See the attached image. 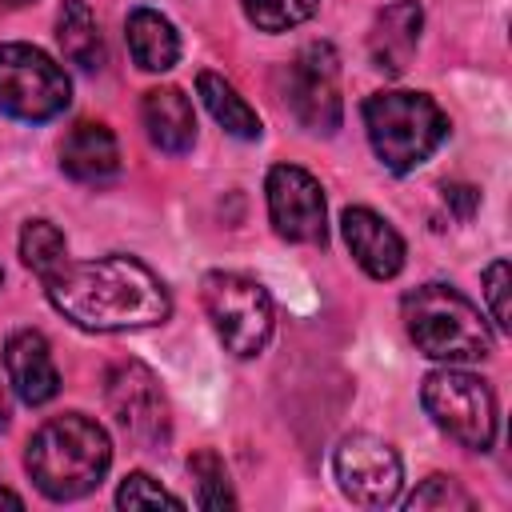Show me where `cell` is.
<instances>
[{
	"label": "cell",
	"mask_w": 512,
	"mask_h": 512,
	"mask_svg": "<svg viewBox=\"0 0 512 512\" xmlns=\"http://www.w3.org/2000/svg\"><path fill=\"white\" fill-rule=\"evenodd\" d=\"M52 308L88 332H128L164 324L172 296L164 280L136 256H100V260H64L48 280H40Z\"/></svg>",
	"instance_id": "obj_1"
},
{
	"label": "cell",
	"mask_w": 512,
	"mask_h": 512,
	"mask_svg": "<svg viewBox=\"0 0 512 512\" xmlns=\"http://www.w3.org/2000/svg\"><path fill=\"white\" fill-rule=\"evenodd\" d=\"M108 464H112V440L84 412H68L40 424L24 452V468L48 500L88 496L92 488H100Z\"/></svg>",
	"instance_id": "obj_2"
},
{
	"label": "cell",
	"mask_w": 512,
	"mask_h": 512,
	"mask_svg": "<svg viewBox=\"0 0 512 512\" xmlns=\"http://www.w3.org/2000/svg\"><path fill=\"white\" fill-rule=\"evenodd\" d=\"M404 328L412 344L444 364H464V360H484L492 352V332L480 316V308L448 288V284H420L400 300Z\"/></svg>",
	"instance_id": "obj_3"
},
{
	"label": "cell",
	"mask_w": 512,
	"mask_h": 512,
	"mask_svg": "<svg viewBox=\"0 0 512 512\" xmlns=\"http://www.w3.org/2000/svg\"><path fill=\"white\" fill-rule=\"evenodd\" d=\"M368 144L388 172L420 168L448 136V116L428 92H376L364 100Z\"/></svg>",
	"instance_id": "obj_4"
},
{
	"label": "cell",
	"mask_w": 512,
	"mask_h": 512,
	"mask_svg": "<svg viewBox=\"0 0 512 512\" xmlns=\"http://www.w3.org/2000/svg\"><path fill=\"white\" fill-rule=\"evenodd\" d=\"M420 400H424V412L432 416V424L444 436H452L460 448H472V452L492 448L496 400L480 376H472L464 368H436L424 376Z\"/></svg>",
	"instance_id": "obj_5"
},
{
	"label": "cell",
	"mask_w": 512,
	"mask_h": 512,
	"mask_svg": "<svg viewBox=\"0 0 512 512\" xmlns=\"http://www.w3.org/2000/svg\"><path fill=\"white\" fill-rule=\"evenodd\" d=\"M200 300L220 344L232 356L248 360L264 352L272 336V296L264 292V284L240 272H208L200 280Z\"/></svg>",
	"instance_id": "obj_6"
},
{
	"label": "cell",
	"mask_w": 512,
	"mask_h": 512,
	"mask_svg": "<svg viewBox=\"0 0 512 512\" xmlns=\"http://www.w3.org/2000/svg\"><path fill=\"white\" fill-rule=\"evenodd\" d=\"M72 100L68 72L32 44H0V112L12 120L44 124Z\"/></svg>",
	"instance_id": "obj_7"
},
{
	"label": "cell",
	"mask_w": 512,
	"mask_h": 512,
	"mask_svg": "<svg viewBox=\"0 0 512 512\" xmlns=\"http://www.w3.org/2000/svg\"><path fill=\"white\" fill-rule=\"evenodd\" d=\"M104 400L124 428V436L140 448H164L172 436V412L168 396L156 380V372L140 360H120L104 376Z\"/></svg>",
	"instance_id": "obj_8"
},
{
	"label": "cell",
	"mask_w": 512,
	"mask_h": 512,
	"mask_svg": "<svg viewBox=\"0 0 512 512\" xmlns=\"http://www.w3.org/2000/svg\"><path fill=\"white\" fill-rule=\"evenodd\" d=\"M284 100L308 132L332 136L340 128L344 100H340V60L332 44L316 40L292 56L288 76H284Z\"/></svg>",
	"instance_id": "obj_9"
},
{
	"label": "cell",
	"mask_w": 512,
	"mask_h": 512,
	"mask_svg": "<svg viewBox=\"0 0 512 512\" xmlns=\"http://www.w3.org/2000/svg\"><path fill=\"white\" fill-rule=\"evenodd\" d=\"M332 476H336L340 492L352 504L384 508L400 496L404 464H400V452L388 440H380L372 432H352L332 452Z\"/></svg>",
	"instance_id": "obj_10"
},
{
	"label": "cell",
	"mask_w": 512,
	"mask_h": 512,
	"mask_svg": "<svg viewBox=\"0 0 512 512\" xmlns=\"http://www.w3.org/2000/svg\"><path fill=\"white\" fill-rule=\"evenodd\" d=\"M268 192V216L276 236L292 240V244H324L328 236V204H324V188L312 172L296 168V164H276L264 180Z\"/></svg>",
	"instance_id": "obj_11"
},
{
	"label": "cell",
	"mask_w": 512,
	"mask_h": 512,
	"mask_svg": "<svg viewBox=\"0 0 512 512\" xmlns=\"http://www.w3.org/2000/svg\"><path fill=\"white\" fill-rule=\"evenodd\" d=\"M340 232L344 244L352 252V260L372 276V280H392L404 268V240L400 232L372 208H344L340 216Z\"/></svg>",
	"instance_id": "obj_12"
},
{
	"label": "cell",
	"mask_w": 512,
	"mask_h": 512,
	"mask_svg": "<svg viewBox=\"0 0 512 512\" xmlns=\"http://www.w3.org/2000/svg\"><path fill=\"white\" fill-rule=\"evenodd\" d=\"M4 372H8L12 392L28 408H40V404H48L60 392V372H56L52 348L32 328H20V332L8 336V344H4Z\"/></svg>",
	"instance_id": "obj_13"
},
{
	"label": "cell",
	"mask_w": 512,
	"mask_h": 512,
	"mask_svg": "<svg viewBox=\"0 0 512 512\" xmlns=\"http://www.w3.org/2000/svg\"><path fill=\"white\" fill-rule=\"evenodd\" d=\"M420 28H424V12L416 0H392L376 12L372 32H368V56L380 72L400 76L420 44Z\"/></svg>",
	"instance_id": "obj_14"
},
{
	"label": "cell",
	"mask_w": 512,
	"mask_h": 512,
	"mask_svg": "<svg viewBox=\"0 0 512 512\" xmlns=\"http://www.w3.org/2000/svg\"><path fill=\"white\" fill-rule=\"evenodd\" d=\"M60 168L80 180V184H104L120 172V148L112 128L96 124V120H80L68 128L64 144H60Z\"/></svg>",
	"instance_id": "obj_15"
},
{
	"label": "cell",
	"mask_w": 512,
	"mask_h": 512,
	"mask_svg": "<svg viewBox=\"0 0 512 512\" xmlns=\"http://www.w3.org/2000/svg\"><path fill=\"white\" fill-rule=\"evenodd\" d=\"M140 116H144L148 140L160 152L184 156L196 144V112H192V100L180 88H172V84L148 88L144 92V104H140Z\"/></svg>",
	"instance_id": "obj_16"
},
{
	"label": "cell",
	"mask_w": 512,
	"mask_h": 512,
	"mask_svg": "<svg viewBox=\"0 0 512 512\" xmlns=\"http://www.w3.org/2000/svg\"><path fill=\"white\" fill-rule=\"evenodd\" d=\"M124 40H128L136 68L144 72H168L180 60V36L172 20L160 16L156 8H132L124 20Z\"/></svg>",
	"instance_id": "obj_17"
},
{
	"label": "cell",
	"mask_w": 512,
	"mask_h": 512,
	"mask_svg": "<svg viewBox=\"0 0 512 512\" xmlns=\"http://www.w3.org/2000/svg\"><path fill=\"white\" fill-rule=\"evenodd\" d=\"M196 92H200L204 108L212 112V120H216L228 136H236V140H260L264 124H260L256 108H252L220 72H200V76H196Z\"/></svg>",
	"instance_id": "obj_18"
},
{
	"label": "cell",
	"mask_w": 512,
	"mask_h": 512,
	"mask_svg": "<svg viewBox=\"0 0 512 512\" xmlns=\"http://www.w3.org/2000/svg\"><path fill=\"white\" fill-rule=\"evenodd\" d=\"M56 40H60V52L68 64H76L84 72H96L104 64V40H100L96 16L84 0H64V8L56 16Z\"/></svg>",
	"instance_id": "obj_19"
},
{
	"label": "cell",
	"mask_w": 512,
	"mask_h": 512,
	"mask_svg": "<svg viewBox=\"0 0 512 512\" xmlns=\"http://www.w3.org/2000/svg\"><path fill=\"white\" fill-rule=\"evenodd\" d=\"M20 260L40 276L48 280L56 268H64L68 260V244H64V232L48 220H28L24 232H20Z\"/></svg>",
	"instance_id": "obj_20"
},
{
	"label": "cell",
	"mask_w": 512,
	"mask_h": 512,
	"mask_svg": "<svg viewBox=\"0 0 512 512\" xmlns=\"http://www.w3.org/2000/svg\"><path fill=\"white\" fill-rule=\"evenodd\" d=\"M188 472L196 480V504L208 508V512H224V508H236V492L228 484V468L224 460L212 452V448H200L188 456Z\"/></svg>",
	"instance_id": "obj_21"
},
{
	"label": "cell",
	"mask_w": 512,
	"mask_h": 512,
	"mask_svg": "<svg viewBox=\"0 0 512 512\" xmlns=\"http://www.w3.org/2000/svg\"><path fill=\"white\" fill-rule=\"evenodd\" d=\"M316 8H320V0H244V16L260 32H288V28L304 24Z\"/></svg>",
	"instance_id": "obj_22"
},
{
	"label": "cell",
	"mask_w": 512,
	"mask_h": 512,
	"mask_svg": "<svg viewBox=\"0 0 512 512\" xmlns=\"http://www.w3.org/2000/svg\"><path fill=\"white\" fill-rule=\"evenodd\" d=\"M476 500L460 488V480H452V476H428L408 500H404V508L408 512H424V508H472Z\"/></svg>",
	"instance_id": "obj_23"
},
{
	"label": "cell",
	"mask_w": 512,
	"mask_h": 512,
	"mask_svg": "<svg viewBox=\"0 0 512 512\" xmlns=\"http://www.w3.org/2000/svg\"><path fill=\"white\" fill-rule=\"evenodd\" d=\"M116 504L120 508H160V504H168V508H184V500L180 496H172L168 488H160L148 472H128L124 476V484L116 488Z\"/></svg>",
	"instance_id": "obj_24"
},
{
	"label": "cell",
	"mask_w": 512,
	"mask_h": 512,
	"mask_svg": "<svg viewBox=\"0 0 512 512\" xmlns=\"http://www.w3.org/2000/svg\"><path fill=\"white\" fill-rule=\"evenodd\" d=\"M508 280H512V272H508V260H492L488 268H484V300H488V308H492V320L508 332L512 328V308H508Z\"/></svg>",
	"instance_id": "obj_25"
},
{
	"label": "cell",
	"mask_w": 512,
	"mask_h": 512,
	"mask_svg": "<svg viewBox=\"0 0 512 512\" xmlns=\"http://www.w3.org/2000/svg\"><path fill=\"white\" fill-rule=\"evenodd\" d=\"M440 192H444V204L456 212V220H468L476 212V204H480V192L472 184H444Z\"/></svg>",
	"instance_id": "obj_26"
},
{
	"label": "cell",
	"mask_w": 512,
	"mask_h": 512,
	"mask_svg": "<svg viewBox=\"0 0 512 512\" xmlns=\"http://www.w3.org/2000/svg\"><path fill=\"white\" fill-rule=\"evenodd\" d=\"M0 508H24V496L12 488H0Z\"/></svg>",
	"instance_id": "obj_27"
},
{
	"label": "cell",
	"mask_w": 512,
	"mask_h": 512,
	"mask_svg": "<svg viewBox=\"0 0 512 512\" xmlns=\"http://www.w3.org/2000/svg\"><path fill=\"white\" fill-rule=\"evenodd\" d=\"M8 416H12V408H8V392H4V384H0V432L8 428Z\"/></svg>",
	"instance_id": "obj_28"
},
{
	"label": "cell",
	"mask_w": 512,
	"mask_h": 512,
	"mask_svg": "<svg viewBox=\"0 0 512 512\" xmlns=\"http://www.w3.org/2000/svg\"><path fill=\"white\" fill-rule=\"evenodd\" d=\"M24 4H32V0H0V8H24Z\"/></svg>",
	"instance_id": "obj_29"
},
{
	"label": "cell",
	"mask_w": 512,
	"mask_h": 512,
	"mask_svg": "<svg viewBox=\"0 0 512 512\" xmlns=\"http://www.w3.org/2000/svg\"><path fill=\"white\" fill-rule=\"evenodd\" d=\"M0 280H4V272H0Z\"/></svg>",
	"instance_id": "obj_30"
}]
</instances>
